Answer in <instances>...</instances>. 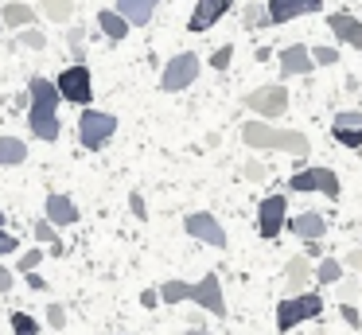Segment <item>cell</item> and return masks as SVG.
Instances as JSON below:
<instances>
[{"mask_svg":"<svg viewBox=\"0 0 362 335\" xmlns=\"http://www.w3.org/2000/svg\"><path fill=\"white\" fill-rule=\"evenodd\" d=\"M98 28H102V31H105V35H110V39H113V43H121V39H125V35H129V23H125V20H121V16H117V12H105V8H102V12H98Z\"/></svg>","mask_w":362,"mask_h":335,"instance_id":"obj_23","label":"cell"},{"mask_svg":"<svg viewBox=\"0 0 362 335\" xmlns=\"http://www.w3.org/2000/svg\"><path fill=\"white\" fill-rule=\"evenodd\" d=\"M183 335H211V331H206V327H187Z\"/></svg>","mask_w":362,"mask_h":335,"instance_id":"obj_45","label":"cell"},{"mask_svg":"<svg viewBox=\"0 0 362 335\" xmlns=\"http://www.w3.org/2000/svg\"><path fill=\"white\" fill-rule=\"evenodd\" d=\"M28 160V144L20 137H0V168H12V164Z\"/></svg>","mask_w":362,"mask_h":335,"instance_id":"obj_22","label":"cell"},{"mask_svg":"<svg viewBox=\"0 0 362 335\" xmlns=\"http://www.w3.org/2000/svg\"><path fill=\"white\" fill-rule=\"evenodd\" d=\"M284 218H288V199H284V195L273 191L269 199L257 203V230H261L265 242H273L276 234L284 230Z\"/></svg>","mask_w":362,"mask_h":335,"instance_id":"obj_7","label":"cell"},{"mask_svg":"<svg viewBox=\"0 0 362 335\" xmlns=\"http://www.w3.org/2000/svg\"><path fill=\"white\" fill-rule=\"evenodd\" d=\"M183 230L191 234L195 242H203V246H214V249H226V230L218 226V218L206 215V210H195V215L183 218Z\"/></svg>","mask_w":362,"mask_h":335,"instance_id":"obj_10","label":"cell"},{"mask_svg":"<svg viewBox=\"0 0 362 335\" xmlns=\"http://www.w3.org/2000/svg\"><path fill=\"white\" fill-rule=\"evenodd\" d=\"M0 23H4V28H32L35 12L24 4V0H8V4L0 8Z\"/></svg>","mask_w":362,"mask_h":335,"instance_id":"obj_21","label":"cell"},{"mask_svg":"<svg viewBox=\"0 0 362 335\" xmlns=\"http://www.w3.org/2000/svg\"><path fill=\"white\" fill-rule=\"evenodd\" d=\"M343 324H351V327H362V316H358V308H354V304H343Z\"/></svg>","mask_w":362,"mask_h":335,"instance_id":"obj_37","label":"cell"},{"mask_svg":"<svg viewBox=\"0 0 362 335\" xmlns=\"http://www.w3.org/2000/svg\"><path fill=\"white\" fill-rule=\"evenodd\" d=\"M281 74H312V59H308L304 43H288L281 51Z\"/></svg>","mask_w":362,"mask_h":335,"instance_id":"obj_19","label":"cell"},{"mask_svg":"<svg viewBox=\"0 0 362 335\" xmlns=\"http://www.w3.org/2000/svg\"><path fill=\"white\" fill-rule=\"evenodd\" d=\"M242 140L250 148H276V152H288V156H296V160H304V156L312 152V144H308L304 132L276 129V125H265V121H245L242 125Z\"/></svg>","mask_w":362,"mask_h":335,"instance_id":"obj_2","label":"cell"},{"mask_svg":"<svg viewBox=\"0 0 362 335\" xmlns=\"http://www.w3.org/2000/svg\"><path fill=\"white\" fill-rule=\"evenodd\" d=\"M242 176H245V179H257V183H261V179H265V176H269V171H265V168H261V164H257V160H253V164H245V168H242Z\"/></svg>","mask_w":362,"mask_h":335,"instance_id":"obj_38","label":"cell"},{"mask_svg":"<svg viewBox=\"0 0 362 335\" xmlns=\"http://www.w3.org/2000/svg\"><path fill=\"white\" fill-rule=\"evenodd\" d=\"M35 238H40V242H47V246H51V254H63V242H59V230H55V226H51V222H35Z\"/></svg>","mask_w":362,"mask_h":335,"instance_id":"obj_29","label":"cell"},{"mask_svg":"<svg viewBox=\"0 0 362 335\" xmlns=\"http://www.w3.org/2000/svg\"><path fill=\"white\" fill-rule=\"evenodd\" d=\"M141 304H144V308H156L160 300H156V293H144V296H141Z\"/></svg>","mask_w":362,"mask_h":335,"instance_id":"obj_44","label":"cell"},{"mask_svg":"<svg viewBox=\"0 0 362 335\" xmlns=\"http://www.w3.org/2000/svg\"><path fill=\"white\" fill-rule=\"evenodd\" d=\"M308 59H312V67H331V62H339V51L335 47H315V51H308Z\"/></svg>","mask_w":362,"mask_h":335,"instance_id":"obj_31","label":"cell"},{"mask_svg":"<svg viewBox=\"0 0 362 335\" xmlns=\"http://www.w3.org/2000/svg\"><path fill=\"white\" fill-rule=\"evenodd\" d=\"M40 261H43V249H28L16 265H20V273H35V269H40Z\"/></svg>","mask_w":362,"mask_h":335,"instance_id":"obj_34","label":"cell"},{"mask_svg":"<svg viewBox=\"0 0 362 335\" xmlns=\"http://www.w3.org/2000/svg\"><path fill=\"white\" fill-rule=\"evenodd\" d=\"M43 12H47V20L55 23H66L74 12V0H43Z\"/></svg>","mask_w":362,"mask_h":335,"instance_id":"obj_26","label":"cell"},{"mask_svg":"<svg viewBox=\"0 0 362 335\" xmlns=\"http://www.w3.org/2000/svg\"><path fill=\"white\" fill-rule=\"evenodd\" d=\"M187 300H195L199 308H206L211 316H226V296H222V280L214 277V273H203L199 277V285H191V293H187Z\"/></svg>","mask_w":362,"mask_h":335,"instance_id":"obj_11","label":"cell"},{"mask_svg":"<svg viewBox=\"0 0 362 335\" xmlns=\"http://www.w3.org/2000/svg\"><path fill=\"white\" fill-rule=\"evenodd\" d=\"M331 132H335V140H339L343 148H362V113H354V109L335 113Z\"/></svg>","mask_w":362,"mask_h":335,"instance_id":"obj_14","label":"cell"},{"mask_svg":"<svg viewBox=\"0 0 362 335\" xmlns=\"http://www.w3.org/2000/svg\"><path fill=\"white\" fill-rule=\"evenodd\" d=\"M160 0H117V16L129 23V28H144L152 20Z\"/></svg>","mask_w":362,"mask_h":335,"instance_id":"obj_17","label":"cell"},{"mask_svg":"<svg viewBox=\"0 0 362 335\" xmlns=\"http://www.w3.org/2000/svg\"><path fill=\"white\" fill-rule=\"evenodd\" d=\"M20 43L32 47V51H43V47H47V35H43L40 28H24V31H20Z\"/></svg>","mask_w":362,"mask_h":335,"instance_id":"obj_32","label":"cell"},{"mask_svg":"<svg viewBox=\"0 0 362 335\" xmlns=\"http://www.w3.org/2000/svg\"><path fill=\"white\" fill-rule=\"evenodd\" d=\"M4 222H8V215H4V210H0V230H4Z\"/></svg>","mask_w":362,"mask_h":335,"instance_id":"obj_46","label":"cell"},{"mask_svg":"<svg viewBox=\"0 0 362 335\" xmlns=\"http://www.w3.org/2000/svg\"><path fill=\"white\" fill-rule=\"evenodd\" d=\"M47 324L51 327H66V308L63 304H47Z\"/></svg>","mask_w":362,"mask_h":335,"instance_id":"obj_35","label":"cell"},{"mask_svg":"<svg viewBox=\"0 0 362 335\" xmlns=\"http://www.w3.org/2000/svg\"><path fill=\"white\" fill-rule=\"evenodd\" d=\"M187 293H191L187 280H164V285L156 288V300H164V304H180V300H187Z\"/></svg>","mask_w":362,"mask_h":335,"instance_id":"obj_24","label":"cell"},{"mask_svg":"<svg viewBox=\"0 0 362 335\" xmlns=\"http://www.w3.org/2000/svg\"><path fill=\"white\" fill-rule=\"evenodd\" d=\"M230 8H234V0H195V12H191V20H187V31H195V35L211 31Z\"/></svg>","mask_w":362,"mask_h":335,"instance_id":"obj_12","label":"cell"},{"mask_svg":"<svg viewBox=\"0 0 362 335\" xmlns=\"http://www.w3.org/2000/svg\"><path fill=\"white\" fill-rule=\"evenodd\" d=\"M28 285H32V288H35V293H43V288H47V280H43V277H40V273H28Z\"/></svg>","mask_w":362,"mask_h":335,"instance_id":"obj_43","label":"cell"},{"mask_svg":"<svg viewBox=\"0 0 362 335\" xmlns=\"http://www.w3.org/2000/svg\"><path fill=\"white\" fill-rule=\"evenodd\" d=\"M327 28H331V35H335L339 43L362 47V23L354 20L351 12H331V16H327Z\"/></svg>","mask_w":362,"mask_h":335,"instance_id":"obj_15","label":"cell"},{"mask_svg":"<svg viewBox=\"0 0 362 335\" xmlns=\"http://www.w3.org/2000/svg\"><path fill=\"white\" fill-rule=\"evenodd\" d=\"M55 90H59V101H71V106H90V101H94V74H90L86 62H82V67H66L63 74H59Z\"/></svg>","mask_w":362,"mask_h":335,"instance_id":"obj_3","label":"cell"},{"mask_svg":"<svg viewBox=\"0 0 362 335\" xmlns=\"http://www.w3.org/2000/svg\"><path fill=\"white\" fill-rule=\"evenodd\" d=\"M242 23H245V28H269V12H265V4H257V0H253V4L245 8Z\"/></svg>","mask_w":362,"mask_h":335,"instance_id":"obj_30","label":"cell"},{"mask_svg":"<svg viewBox=\"0 0 362 335\" xmlns=\"http://www.w3.org/2000/svg\"><path fill=\"white\" fill-rule=\"evenodd\" d=\"M323 312V300L320 293H300V296H284L281 304H276V327L281 331H288V327L304 324V319L320 316Z\"/></svg>","mask_w":362,"mask_h":335,"instance_id":"obj_4","label":"cell"},{"mask_svg":"<svg viewBox=\"0 0 362 335\" xmlns=\"http://www.w3.org/2000/svg\"><path fill=\"white\" fill-rule=\"evenodd\" d=\"M0 293H12V273L0 265Z\"/></svg>","mask_w":362,"mask_h":335,"instance_id":"obj_42","label":"cell"},{"mask_svg":"<svg viewBox=\"0 0 362 335\" xmlns=\"http://www.w3.org/2000/svg\"><path fill=\"white\" fill-rule=\"evenodd\" d=\"M323 0H269L265 12H269V23H288V20H300V16H312L320 12Z\"/></svg>","mask_w":362,"mask_h":335,"instance_id":"obj_13","label":"cell"},{"mask_svg":"<svg viewBox=\"0 0 362 335\" xmlns=\"http://www.w3.org/2000/svg\"><path fill=\"white\" fill-rule=\"evenodd\" d=\"M312 277L320 280V285H339V280H343V261H331V257H323L320 269H315Z\"/></svg>","mask_w":362,"mask_h":335,"instance_id":"obj_25","label":"cell"},{"mask_svg":"<svg viewBox=\"0 0 362 335\" xmlns=\"http://www.w3.org/2000/svg\"><path fill=\"white\" fill-rule=\"evenodd\" d=\"M28 98H32V106H28V125H32V132L40 140H59V132H63V125H59V90L55 82H47V78L35 74L32 82H28Z\"/></svg>","mask_w":362,"mask_h":335,"instance_id":"obj_1","label":"cell"},{"mask_svg":"<svg viewBox=\"0 0 362 335\" xmlns=\"http://www.w3.org/2000/svg\"><path fill=\"white\" fill-rule=\"evenodd\" d=\"M308 277H312V261H308V257H292L288 269H284V293L300 296L304 285H308Z\"/></svg>","mask_w":362,"mask_h":335,"instance_id":"obj_20","label":"cell"},{"mask_svg":"<svg viewBox=\"0 0 362 335\" xmlns=\"http://www.w3.org/2000/svg\"><path fill=\"white\" fill-rule=\"evenodd\" d=\"M47 222L51 226H71L78 222V207L71 195H47Z\"/></svg>","mask_w":362,"mask_h":335,"instance_id":"obj_18","label":"cell"},{"mask_svg":"<svg viewBox=\"0 0 362 335\" xmlns=\"http://www.w3.org/2000/svg\"><path fill=\"white\" fill-rule=\"evenodd\" d=\"M288 191H323L327 199H339V176L331 168H304L288 179Z\"/></svg>","mask_w":362,"mask_h":335,"instance_id":"obj_8","label":"cell"},{"mask_svg":"<svg viewBox=\"0 0 362 335\" xmlns=\"http://www.w3.org/2000/svg\"><path fill=\"white\" fill-rule=\"evenodd\" d=\"M129 207H133V215L141 218V222L148 218V207H144V195H133V199H129Z\"/></svg>","mask_w":362,"mask_h":335,"instance_id":"obj_39","label":"cell"},{"mask_svg":"<svg viewBox=\"0 0 362 335\" xmlns=\"http://www.w3.org/2000/svg\"><path fill=\"white\" fill-rule=\"evenodd\" d=\"M12 335H40V319L28 312H12Z\"/></svg>","mask_w":362,"mask_h":335,"instance_id":"obj_27","label":"cell"},{"mask_svg":"<svg viewBox=\"0 0 362 335\" xmlns=\"http://www.w3.org/2000/svg\"><path fill=\"white\" fill-rule=\"evenodd\" d=\"M354 293H358V285H354V280H339V296H343V304H351Z\"/></svg>","mask_w":362,"mask_h":335,"instance_id":"obj_40","label":"cell"},{"mask_svg":"<svg viewBox=\"0 0 362 335\" xmlns=\"http://www.w3.org/2000/svg\"><path fill=\"white\" fill-rule=\"evenodd\" d=\"M242 106L253 109V113H261V117H281L284 109H288V90H284V86H257L253 93H245Z\"/></svg>","mask_w":362,"mask_h":335,"instance_id":"obj_9","label":"cell"},{"mask_svg":"<svg viewBox=\"0 0 362 335\" xmlns=\"http://www.w3.org/2000/svg\"><path fill=\"white\" fill-rule=\"evenodd\" d=\"M343 265H351L354 273H362V249H351V254L343 257Z\"/></svg>","mask_w":362,"mask_h":335,"instance_id":"obj_41","label":"cell"},{"mask_svg":"<svg viewBox=\"0 0 362 335\" xmlns=\"http://www.w3.org/2000/svg\"><path fill=\"white\" fill-rule=\"evenodd\" d=\"M113 132H117V117L113 113H102V109H86V113H82L78 137H82V144H86L90 152H102V148L113 140Z\"/></svg>","mask_w":362,"mask_h":335,"instance_id":"obj_5","label":"cell"},{"mask_svg":"<svg viewBox=\"0 0 362 335\" xmlns=\"http://www.w3.org/2000/svg\"><path fill=\"white\" fill-rule=\"evenodd\" d=\"M86 31H82V23H74L71 35H66V43H71V55H74V67H82V59H86Z\"/></svg>","mask_w":362,"mask_h":335,"instance_id":"obj_28","label":"cell"},{"mask_svg":"<svg viewBox=\"0 0 362 335\" xmlns=\"http://www.w3.org/2000/svg\"><path fill=\"white\" fill-rule=\"evenodd\" d=\"M284 222H288V230H292V234H300L304 242H320L323 234H327V218H323L320 210H304V215L284 218Z\"/></svg>","mask_w":362,"mask_h":335,"instance_id":"obj_16","label":"cell"},{"mask_svg":"<svg viewBox=\"0 0 362 335\" xmlns=\"http://www.w3.org/2000/svg\"><path fill=\"white\" fill-rule=\"evenodd\" d=\"M16 234H8V230H0V257H8V254H16Z\"/></svg>","mask_w":362,"mask_h":335,"instance_id":"obj_36","label":"cell"},{"mask_svg":"<svg viewBox=\"0 0 362 335\" xmlns=\"http://www.w3.org/2000/svg\"><path fill=\"white\" fill-rule=\"evenodd\" d=\"M0 28H4V23H0Z\"/></svg>","mask_w":362,"mask_h":335,"instance_id":"obj_47","label":"cell"},{"mask_svg":"<svg viewBox=\"0 0 362 335\" xmlns=\"http://www.w3.org/2000/svg\"><path fill=\"white\" fill-rule=\"evenodd\" d=\"M199 70H203V62H199V55H195V51L175 55V59H168L164 74H160V90H168V93L187 90V86L199 78Z\"/></svg>","mask_w":362,"mask_h":335,"instance_id":"obj_6","label":"cell"},{"mask_svg":"<svg viewBox=\"0 0 362 335\" xmlns=\"http://www.w3.org/2000/svg\"><path fill=\"white\" fill-rule=\"evenodd\" d=\"M230 62H234V43H226V47H218V51L211 55V67L214 70H226Z\"/></svg>","mask_w":362,"mask_h":335,"instance_id":"obj_33","label":"cell"}]
</instances>
